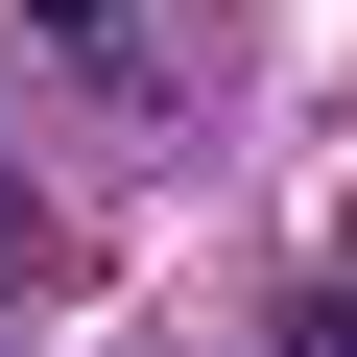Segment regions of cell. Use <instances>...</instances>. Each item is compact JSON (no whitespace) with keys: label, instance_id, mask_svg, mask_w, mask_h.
I'll return each instance as SVG.
<instances>
[{"label":"cell","instance_id":"obj_2","mask_svg":"<svg viewBox=\"0 0 357 357\" xmlns=\"http://www.w3.org/2000/svg\"><path fill=\"white\" fill-rule=\"evenodd\" d=\"M286 357H357V310H333V286H286Z\"/></svg>","mask_w":357,"mask_h":357},{"label":"cell","instance_id":"obj_1","mask_svg":"<svg viewBox=\"0 0 357 357\" xmlns=\"http://www.w3.org/2000/svg\"><path fill=\"white\" fill-rule=\"evenodd\" d=\"M0 24H24V48H96V72H119V24H143V0H0Z\"/></svg>","mask_w":357,"mask_h":357}]
</instances>
